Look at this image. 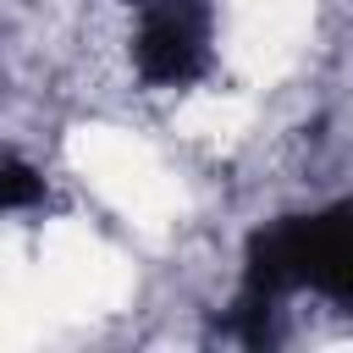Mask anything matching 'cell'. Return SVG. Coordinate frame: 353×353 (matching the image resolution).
<instances>
[{
    "instance_id": "1",
    "label": "cell",
    "mask_w": 353,
    "mask_h": 353,
    "mask_svg": "<svg viewBox=\"0 0 353 353\" xmlns=\"http://www.w3.org/2000/svg\"><path fill=\"white\" fill-rule=\"evenodd\" d=\"M309 281L314 292L353 303V204H336L314 221H281L270 232L254 237L248 248V287H243V314H248V342H265V303L292 287Z\"/></svg>"
},
{
    "instance_id": "2",
    "label": "cell",
    "mask_w": 353,
    "mask_h": 353,
    "mask_svg": "<svg viewBox=\"0 0 353 353\" xmlns=\"http://www.w3.org/2000/svg\"><path fill=\"white\" fill-rule=\"evenodd\" d=\"M210 61V6L204 0H143L138 66L149 83H193Z\"/></svg>"
},
{
    "instance_id": "3",
    "label": "cell",
    "mask_w": 353,
    "mask_h": 353,
    "mask_svg": "<svg viewBox=\"0 0 353 353\" xmlns=\"http://www.w3.org/2000/svg\"><path fill=\"white\" fill-rule=\"evenodd\" d=\"M39 199H44V176L22 160H6L0 165V210H28Z\"/></svg>"
}]
</instances>
